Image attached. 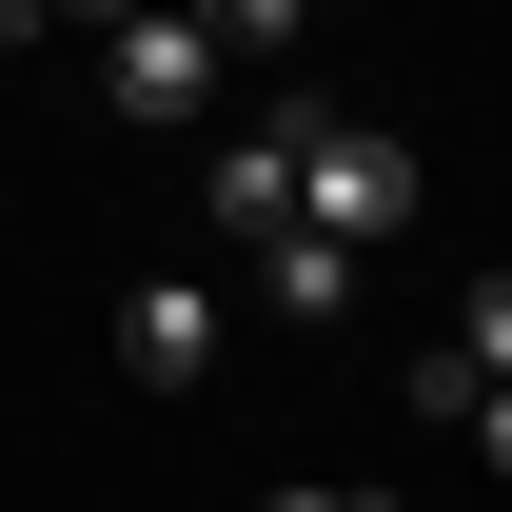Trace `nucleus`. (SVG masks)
I'll return each instance as SVG.
<instances>
[{
	"instance_id": "7ed1b4c3",
	"label": "nucleus",
	"mask_w": 512,
	"mask_h": 512,
	"mask_svg": "<svg viewBox=\"0 0 512 512\" xmlns=\"http://www.w3.org/2000/svg\"><path fill=\"white\" fill-rule=\"evenodd\" d=\"M119 375H138V394H197V375H217V296H197V276L119 296Z\"/></svg>"
},
{
	"instance_id": "0eeeda50",
	"label": "nucleus",
	"mask_w": 512,
	"mask_h": 512,
	"mask_svg": "<svg viewBox=\"0 0 512 512\" xmlns=\"http://www.w3.org/2000/svg\"><path fill=\"white\" fill-rule=\"evenodd\" d=\"M453 355H473V375H512V276H473V296H453Z\"/></svg>"
},
{
	"instance_id": "39448f33",
	"label": "nucleus",
	"mask_w": 512,
	"mask_h": 512,
	"mask_svg": "<svg viewBox=\"0 0 512 512\" xmlns=\"http://www.w3.org/2000/svg\"><path fill=\"white\" fill-rule=\"evenodd\" d=\"M256 276H276V316H316V335L355 316V256H335V237H256Z\"/></svg>"
},
{
	"instance_id": "6e6552de",
	"label": "nucleus",
	"mask_w": 512,
	"mask_h": 512,
	"mask_svg": "<svg viewBox=\"0 0 512 512\" xmlns=\"http://www.w3.org/2000/svg\"><path fill=\"white\" fill-rule=\"evenodd\" d=\"M453 434H473V473H512V375L473 394V414H453Z\"/></svg>"
},
{
	"instance_id": "9b49d317",
	"label": "nucleus",
	"mask_w": 512,
	"mask_h": 512,
	"mask_svg": "<svg viewBox=\"0 0 512 512\" xmlns=\"http://www.w3.org/2000/svg\"><path fill=\"white\" fill-rule=\"evenodd\" d=\"M60 20H138V0H60Z\"/></svg>"
},
{
	"instance_id": "20e7f679",
	"label": "nucleus",
	"mask_w": 512,
	"mask_h": 512,
	"mask_svg": "<svg viewBox=\"0 0 512 512\" xmlns=\"http://www.w3.org/2000/svg\"><path fill=\"white\" fill-rule=\"evenodd\" d=\"M197 197H217V237H296V119H256V138H217V178H197Z\"/></svg>"
},
{
	"instance_id": "9d476101",
	"label": "nucleus",
	"mask_w": 512,
	"mask_h": 512,
	"mask_svg": "<svg viewBox=\"0 0 512 512\" xmlns=\"http://www.w3.org/2000/svg\"><path fill=\"white\" fill-rule=\"evenodd\" d=\"M40 20H60V0H0V40H40Z\"/></svg>"
},
{
	"instance_id": "423d86ee",
	"label": "nucleus",
	"mask_w": 512,
	"mask_h": 512,
	"mask_svg": "<svg viewBox=\"0 0 512 512\" xmlns=\"http://www.w3.org/2000/svg\"><path fill=\"white\" fill-rule=\"evenodd\" d=\"M197 20H217V60H276V40H296L316 0H197Z\"/></svg>"
},
{
	"instance_id": "f03ea898",
	"label": "nucleus",
	"mask_w": 512,
	"mask_h": 512,
	"mask_svg": "<svg viewBox=\"0 0 512 512\" xmlns=\"http://www.w3.org/2000/svg\"><path fill=\"white\" fill-rule=\"evenodd\" d=\"M197 79H217V20H197V0L99 20V99H119V119H197Z\"/></svg>"
},
{
	"instance_id": "1a4fd4ad",
	"label": "nucleus",
	"mask_w": 512,
	"mask_h": 512,
	"mask_svg": "<svg viewBox=\"0 0 512 512\" xmlns=\"http://www.w3.org/2000/svg\"><path fill=\"white\" fill-rule=\"evenodd\" d=\"M256 512H394V493H316V473H296V493H256Z\"/></svg>"
},
{
	"instance_id": "f257e3e1",
	"label": "nucleus",
	"mask_w": 512,
	"mask_h": 512,
	"mask_svg": "<svg viewBox=\"0 0 512 512\" xmlns=\"http://www.w3.org/2000/svg\"><path fill=\"white\" fill-rule=\"evenodd\" d=\"M276 119H296V237H335V256L414 237V158L375 119H335V99H276Z\"/></svg>"
}]
</instances>
